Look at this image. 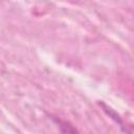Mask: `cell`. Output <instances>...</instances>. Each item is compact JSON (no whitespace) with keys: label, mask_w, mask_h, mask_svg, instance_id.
<instances>
[{"label":"cell","mask_w":134,"mask_h":134,"mask_svg":"<svg viewBox=\"0 0 134 134\" xmlns=\"http://www.w3.org/2000/svg\"><path fill=\"white\" fill-rule=\"evenodd\" d=\"M54 121L57 122L59 129L61 130L62 134H79L77 130L68 121L66 120H62V119H59V118H53Z\"/></svg>","instance_id":"1"}]
</instances>
